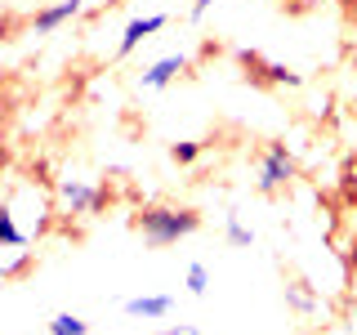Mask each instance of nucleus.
<instances>
[{
  "instance_id": "1",
  "label": "nucleus",
  "mask_w": 357,
  "mask_h": 335,
  "mask_svg": "<svg viewBox=\"0 0 357 335\" xmlns=\"http://www.w3.org/2000/svg\"><path fill=\"white\" fill-rule=\"evenodd\" d=\"M139 237L152 246V251H165V246L188 241L192 232H201V215L192 206H143L139 210Z\"/></svg>"
},
{
  "instance_id": "2",
  "label": "nucleus",
  "mask_w": 357,
  "mask_h": 335,
  "mask_svg": "<svg viewBox=\"0 0 357 335\" xmlns=\"http://www.w3.org/2000/svg\"><path fill=\"white\" fill-rule=\"evenodd\" d=\"M103 201H107L103 184H98V179H89V174H72V170H67V174L54 179V206H59L67 219L98 215V210H103Z\"/></svg>"
},
{
  "instance_id": "3",
  "label": "nucleus",
  "mask_w": 357,
  "mask_h": 335,
  "mask_svg": "<svg viewBox=\"0 0 357 335\" xmlns=\"http://www.w3.org/2000/svg\"><path fill=\"white\" fill-rule=\"evenodd\" d=\"M290 179H295V152L286 143H268L264 156H259V170H255V188L264 197H277L290 188Z\"/></svg>"
},
{
  "instance_id": "4",
  "label": "nucleus",
  "mask_w": 357,
  "mask_h": 335,
  "mask_svg": "<svg viewBox=\"0 0 357 335\" xmlns=\"http://www.w3.org/2000/svg\"><path fill=\"white\" fill-rule=\"evenodd\" d=\"M174 22L170 9H156V14H134L126 27H121V40H116V63L121 59H130V54H139L143 45H148L152 36H161L165 27Z\"/></svg>"
},
{
  "instance_id": "5",
  "label": "nucleus",
  "mask_w": 357,
  "mask_h": 335,
  "mask_svg": "<svg viewBox=\"0 0 357 335\" xmlns=\"http://www.w3.org/2000/svg\"><path fill=\"white\" fill-rule=\"evenodd\" d=\"M192 67V59H188L183 50H174V54H161V59H152L148 67H143L139 76H134V85L139 89H148V94H156V89H165V85H174L178 76Z\"/></svg>"
},
{
  "instance_id": "6",
  "label": "nucleus",
  "mask_w": 357,
  "mask_h": 335,
  "mask_svg": "<svg viewBox=\"0 0 357 335\" xmlns=\"http://www.w3.org/2000/svg\"><path fill=\"white\" fill-rule=\"evenodd\" d=\"M121 313L134 322H165L174 313V295L170 290H148V295H130L121 299Z\"/></svg>"
},
{
  "instance_id": "7",
  "label": "nucleus",
  "mask_w": 357,
  "mask_h": 335,
  "mask_svg": "<svg viewBox=\"0 0 357 335\" xmlns=\"http://www.w3.org/2000/svg\"><path fill=\"white\" fill-rule=\"evenodd\" d=\"M85 5H89V0H54V5L36 9V18H31V31H36V36H54L63 22H72L76 14H85Z\"/></svg>"
},
{
  "instance_id": "8",
  "label": "nucleus",
  "mask_w": 357,
  "mask_h": 335,
  "mask_svg": "<svg viewBox=\"0 0 357 335\" xmlns=\"http://www.w3.org/2000/svg\"><path fill=\"white\" fill-rule=\"evenodd\" d=\"M286 304L299 313V318H312V313H321V299L317 290H308V282H286Z\"/></svg>"
},
{
  "instance_id": "9",
  "label": "nucleus",
  "mask_w": 357,
  "mask_h": 335,
  "mask_svg": "<svg viewBox=\"0 0 357 335\" xmlns=\"http://www.w3.org/2000/svg\"><path fill=\"white\" fill-rule=\"evenodd\" d=\"M0 246H31L27 228L18 223V215H14V206H9V201H0Z\"/></svg>"
},
{
  "instance_id": "10",
  "label": "nucleus",
  "mask_w": 357,
  "mask_h": 335,
  "mask_svg": "<svg viewBox=\"0 0 357 335\" xmlns=\"http://www.w3.org/2000/svg\"><path fill=\"white\" fill-rule=\"evenodd\" d=\"M223 241L237 246V251H250V246H255V228L237 215V210H228V215H223Z\"/></svg>"
},
{
  "instance_id": "11",
  "label": "nucleus",
  "mask_w": 357,
  "mask_h": 335,
  "mask_svg": "<svg viewBox=\"0 0 357 335\" xmlns=\"http://www.w3.org/2000/svg\"><path fill=\"white\" fill-rule=\"evenodd\" d=\"M183 290H188L192 299H206V295H210V264H206V260H192V264H188Z\"/></svg>"
},
{
  "instance_id": "12",
  "label": "nucleus",
  "mask_w": 357,
  "mask_h": 335,
  "mask_svg": "<svg viewBox=\"0 0 357 335\" xmlns=\"http://www.w3.org/2000/svg\"><path fill=\"white\" fill-rule=\"evenodd\" d=\"M27 264H31V251H27V246H0V277L27 273Z\"/></svg>"
},
{
  "instance_id": "13",
  "label": "nucleus",
  "mask_w": 357,
  "mask_h": 335,
  "mask_svg": "<svg viewBox=\"0 0 357 335\" xmlns=\"http://www.w3.org/2000/svg\"><path fill=\"white\" fill-rule=\"evenodd\" d=\"M45 331L50 335H89V322L81 313H54V318L45 322Z\"/></svg>"
},
{
  "instance_id": "14",
  "label": "nucleus",
  "mask_w": 357,
  "mask_h": 335,
  "mask_svg": "<svg viewBox=\"0 0 357 335\" xmlns=\"http://www.w3.org/2000/svg\"><path fill=\"white\" fill-rule=\"evenodd\" d=\"M201 152H206V143H197V139H178V143H170V161H174V165H197Z\"/></svg>"
},
{
  "instance_id": "15",
  "label": "nucleus",
  "mask_w": 357,
  "mask_h": 335,
  "mask_svg": "<svg viewBox=\"0 0 357 335\" xmlns=\"http://www.w3.org/2000/svg\"><path fill=\"white\" fill-rule=\"evenodd\" d=\"M264 76L273 85H299V72H290V67H282V63H264Z\"/></svg>"
},
{
  "instance_id": "16",
  "label": "nucleus",
  "mask_w": 357,
  "mask_h": 335,
  "mask_svg": "<svg viewBox=\"0 0 357 335\" xmlns=\"http://www.w3.org/2000/svg\"><path fill=\"white\" fill-rule=\"evenodd\" d=\"M215 5H219V0H192V9H188V18H192V22H201V18H206V14H210Z\"/></svg>"
},
{
  "instance_id": "17",
  "label": "nucleus",
  "mask_w": 357,
  "mask_h": 335,
  "mask_svg": "<svg viewBox=\"0 0 357 335\" xmlns=\"http://www.w3.org/2000/svg\"><path fill=\"white\" fill-rule=\"evenodd\" d=\"M156 335H201V327H192V322H174V327H161Z\"/></svg>"
},
{
  "instance_id": "18",
  "label": "nucleus",
  "mask_w": 357,
  "mask_h": 335,
  "mask_svg": "<svg viewBox=\"0 0 357 335\" xmlns=\"http://www.w3.org/2000/svg\"><path fill=\"white\" fill-rule=\"evenodd\" d=\"M5 165H9V152H5V148H0V170H5Z\"/></svg>"
},
{
  "instance_id": "19",
  "label": "nucleus",
  "mask_w": 357,
  "mask_h": 335,
  "mask_svg": "<svg viewBox=\"0 0 357 335\" xmlns=\"http://www.w3.org/2000/svg\"><path fill=\"white\" fill-rule=\"evenodd\" d=\"M353 331H357V299H353Z\"/></svg>"
},
{
  "instance_id": "20",
  "label": "nucleus",
  "mask_w": 357,
  "mask_h": 335,
  "mask_svg": "<svg viewBox=\"0 0 357 335\" xmlns=\"http://www.w3.org/2000/svg\"><path fill=\"white\" fill-rule=\"evenodd\" d=\"M282 5H290V0H282Z\"/></svg>"
}]
</instances>
